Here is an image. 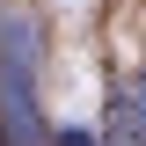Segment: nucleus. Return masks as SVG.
<instances>
[{
  "label": "nucleus",
  "instance_id": "obj_3",
  "mask_svg": "<svg viewBox=\"0 0 146 146\" xmlns=\"http://www.w3.org/2000/svg\"><path fill=\"white\" fill-rule=\"evenodd\" d=\"M131 95H139V124H146V73H139V88H131Z\"/></svg>",
  "mask_w": 146,
  "mask_h": 146
},
{
  "label": "nucleus",
  "instance_id": "obj_2",
  "mask_svg": "<svg viewBox=\"0 0 146 146\" xmlns=\"http://www.w3.org/2000/svg\"><path fill=\"white\" fill-rule=\"evenodd\" d=\"M58 146H102V139H95V131H80V124H73V131H58Z\"/></svg>",
  "mask_w": 146,
  "mask_h": 146
},
{
  "label": "nucleus",
  "instance_id": "obj_1",
  "mask_svg": "<svg viewBox=\"0 0 146 146\" xmlns=\"http://www.w3.org/2000/svg\"><path fill=\"white\" fill-rule=\"evenodd\" d=\"M102 146H146L139 95H131V88H117V95H110V131H102Z\"/></svg>",
  "mask_w": 146,
  "mask_h": 146
}]
</instances>
